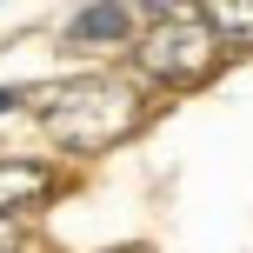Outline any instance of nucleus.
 <instances>
[{
    "mask_svg": "<svg viewBox=\"0 0 253 253\" xmlns=\"http://www.w3.org/2000/svg\"><path fill=\"white\" fill-rule=\"evenodd\" d=\"M27 107H34V120L47 126V140L67 160H100V153L126 147V140L147 126L153 87H140L133 74H114V67H87V74H74V80L34 87Z\"/></svg>",
    "mask_w": 253,
    "mask_h": 253,
    "instance_id": "obj_1",
    "label": "nucleus"
},
{
    "mask_svg": "<svg viewBox=\"0 0 253 253\" xmlns=\"http://www.w3.org/2000/svg\"><path fill=\"white\" fill-rule=\"evenodd\" d=\"M126 67H133V80L153 87V93H200V87L220 80L227 47H220V34L200 20V7H187V13L140 20L133 47H126Z\"/></svg>",
    "mask_w": 253,
    "mask_h": 253,
    "instance_id": "obj_2",
    "label": "nucleus"
},
{
    "mask_svg": "<svg viewBox=\"0 0 253 253\" xmlns=\"http://www.w3.org/2000/svg\"><path fill=\"white\" fill-rule=\"evenodd\" d=\"M140 34V13L126 7V0H80L74 13H67L60 40L67 53H87V60H100V53H126Z\"/></svg>",
    "mask_w": 253,
    "mask_h": 253,
    "instance_id": "obj_3",
    "label": "nucleus"
},
{
    "mask_svg": "<svg viewBox=\"0 0 253 253\" xmlns=\"http://www.w3.org/2000/svg\"><path fill=\"white\" fill-rule=\"evenodd\" d=\"M60 187H67V173L53 160H40V153H0V213L34 220V213H47L60 200Z\"/></svg>",
    "mask_w": 253,
    "mask_h": 253,
    "instance_id": "obj_4",
    "label": "nucleus"
},
{
    "mask_svg": "<svg viewBox=\"0 0 253 253\" xmlns=\"http://www.w3.org/2000/svg\"><path fill=\"white\" fill-rule=\"evenodd\" d=\"M200 20L220 34V47L233 53H253V0H200Z\"/></svg>",
    "mask_w": 253,
    "mask_h": 253,
    "instance_id": "obj_5",
    "label": "nucleus"
},
{
    "mask_svg": "<svg viewBox=\"0 0 253 253\" xmlns=\"http://www.w3.org/2000/svg\"><path fill=\"white\" fill-rule=\"evenodd\" d=\"M126 7H133L140 20H160V13H187V7H200V0H126Z\"/></svg>",
    "mask_w": 253,
    "mask_h": 253,
    "instance_id": "obj_6",
    "label": "nucleus"
},
{
    "mask_svg": "<svg viewBox=\"0 0 253 253\" xmlns=\"http://www.w3.org/2000/svg\"><path fill=\"white\" fill-rule=\"evenodd\" d=\"M0 253H27V220L0 213Z\"/></svg>",
    "mask_w": 253,
    "mask_h": 253,
    "instance_id": "obj_7",
    "label": "nucleus"
},
{
    "mask_svg": "<svg viewBox=\"0 0 253 253\" xmlns=\"http://www.w3.org/2000/svg\"><path fill=\"white\" fill-rule=\"evenodd\" d=\"M27 107V87H0V114H20Z\"/></svg>",
    "mask_w": 253,
    "mask_h": 253,
    "instance_id": "obj_8",
    "label": "nucleus"
},
{
    "mask_svg": "<svg viewBox=\"0 0 253 253\" xmlns=\"http://www.w3.org/2000/svg\"><path fill=\"white\" fill-rule=\"evenodd\" d=\"M107 253H153V247H107Z\"/></svg>",
    "mask_w": 253,
    "mask_h": 253,
    "instance_id": "obj_9",
    "label": "nucleus"
}]
</instances>
